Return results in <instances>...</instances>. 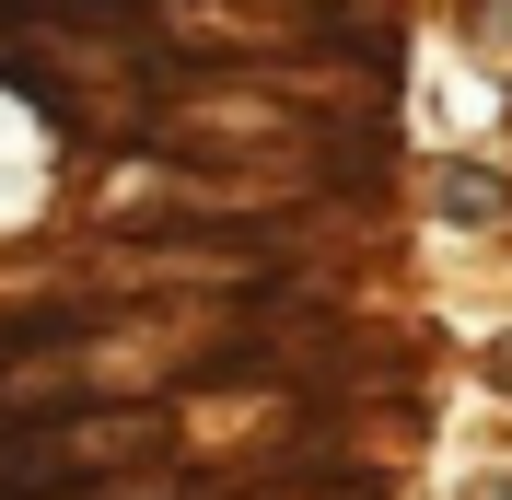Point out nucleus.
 I'll use <instances>...</instances> for the list:
<instances>
[{
  "label": "nucleus",
  "mask_w": 512,
  "mask_h": 500,
  "mask_svg": "<svg viewBox=\"0 0 512 500\" xmlns=\"http://www.w3.org/2000/svg\"><path fill=\"white\" fill-rule=\"evenodd\" d=\"M0 12H24V24H140L152 0H0Z\"/></svg>",
  "instance_id": "1"
},
{
  "label": "nucleus",
  "mask_w": 512,
  "mask_h": 500,
  "mask_svg": "<svg viewBox=\"0 0 512 500\" xmlns=\"http://www.w3.org/2000/svg\"><path fill=\"white\" fill-rule=\"evenodd\" d=\"M431 198H443L454 221H501V175H466V163H454V175H443Z\"/></svg>",
  "instance_id": "2"
},
{
  "label": "nucleus",
  "mask_w": 512,
  "mask_h": 500,
  "mask_svg": "<svg viewBox=\"0 0 512 500\" xmlns=\"http://www.w3.org/2000/svg\"><path fill=\"white\" fill-rule=\"evenodd\" d=\"M466 12L489 24V47H512V0H466Z\"/></svg>",
  "instance_id": "3"
}]
</instances>
